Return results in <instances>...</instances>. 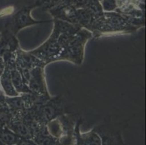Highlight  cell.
Instances as JSON below:
<instances>
[{
	"mask_svg": "<svg viewBox=\"0 0 146 145\" xmlns=\"http://www.w3.org/2000/svg\"><path fill=\"white\" fill-rule=\"evenodd\" d=\"M30 110L32 112L34 119L38 123L47 125L49 122L64 114V105L60 97H55Z\"/></svg>",
	"mask_w": 146,
	"mask_h": 145,
	"instance_id": "3",
	"label": "cell"
},
{
	"mask_svg": "<svg viewBox=\"0 0 146 145\" xmlns=\"http://www.w3.org/2000/svg\"><path fill=\"white\" fill-rule=\"evenodd\" d=\"M7 127L10 128L13 132L18 136L21 139H32V134L27 125L21 118L11 117L10 122Z\"/></svg>",
	"mask_w": 146,
	"mask_h": 145,
	"instance_id": "7",
	"label": "cell"
},
{
	"mask_svg": "<svg viewBox=\"0 0 146 145\" xmlns=\"http://www.w3.org/2000/svg\"><path fill=\"white\" fill-rule=\"evenodd\" d=\"M117 5L122 11L131 12L137 9V0H117Z\"/></svg>",
	"mask_w": 146,
	"mask_h": 145,
	"instance_id": "12",
	"label": "cell"
},
{
	"mask_svg": "<svg viewBox=\"0 0 146 145\" xmlns=\"http://www.w3.org/2000/svg\"><path fill=\"white\" fill-rule=\"evenodd\" d=\"M92 36L93 34L91 31L86 28H81L66 46L61 57V60L70 61L81 65L83 62L84 46Z\"/></svg>",
	"mask_w": 146,
	"mask_h": 145,
	"instance_id": "2",
	"label": "cell"
},
{
	"mask_svg": "<svg viewBox=\"0 0 146 145\" xmlns=\"http://www.w3.org/2000/svg\"><path fill=\"white\" fill-rule=\"evenodd\" d=\"M20 139L21 138L7 126L0 128V142H2L5 145L16 144Z\"/></svg>",
	"mask_w": 146,
	"mask_h": 145,
	"instance_id": "10",
	"label": "cell"
},
{
	"mask_svg": "<svg viewBox=\"0 0 146 145\" xmlns=\"http://www.w3.org/2000/svg\"><path fill=\"white\" fill-rule=\"evenodd\" d=\"M20 49L18 38L11 32H5L0 36V58L7 53L15 52Z\"/></svg>",
	"mask_w": 146,
	"mask_h": 145,
	"instance_id": "6",
	"label": "cell"
},
{
	"mask_svg": "<svg viewBox=\"0 0 146 145\" xmlns=\"http://www.w3.org/2000/svg\"><path fill=\"white\" fill-rule=\"evenodd\" d=\"M5 97H6V96H5V93H4L3 90H2V86H1V84H0V102H1V103L5 104Z\"/></svg>",
	"mask_w": 146,
	"mask_h": 145,
	"instance_id": "16",
	"label": "cell"
},
{
	"mask_svg": "<svg viewBox=\"0 0 146 145\" xmlns=\"http://www.w3.org/2000/svg\"><path fill=\"white\" fill-rule=\"evenodd\" d=\"M45 65L35 66L24 75L26 83L31 91L38 97L50 98L47 91L44 74Z\"/></svg>",
	"mask_w": 146,
	"mask_h": 145,
	"instance_id": "4",
	"label": "cell"
},
{
	"mask_svg": "<svg viewBox=\"0 0 146 145\" xmlns=\"http://www.w3.org/2000/svg\"><path fill=\"white\" fill-rule=\"evenodd\" d=\"M37 23L36 21H33V20L29 18V16L26 15H21L19 17H18L15 23V26L14 29H13V34L15 35V34H18V31L19 30H21L23 28H25L26 26H29L30 25H32V24Z\"/></svg>",
	"mask_w": 146,
	"mask_h": 145,
	"instance_id": "11",
	"label": "cell"
},
{
	"mask_svg": "<svg viewBox=\"0 0 146 145\" xmlns=\"http://www.w3.org/2000/svg\"><path fill=\"white\" fill-rule=\"evenodd\" d=\"M0 36H1V35H0Z\"/></svg>",
	"mask_w": 146,
	"mask_h": 145,
	"instance_id": "17",
	"label": "cell"
},
{
	"mask_svg": "<svg viewBox=\"0 0 146 145\" xmlns=\"http://www.w3.org/2000/svg\"><path fill=\"white\" fill-rule=\"evenodd\" d=\"M80 123L81 121L79 120L75 128V131L77 133V136H76V145H101V139L95 131H91L88 134L82 135L79 134V130Z\"/></svg>",
	"mask_w": 146,
	"mask_h": 145,
	"instance_id": "8",
	"label": "cell"
},
{
	"mask_svg": "<svg viewBox=\"0 0 146 145\" xmlns=\"http://www.w3.org/2000/svg\"><path fill=\"white\" fill-rule=\"evenodd\" d=\"M0 84L5 94L7 97H16L19 95L12 83L10 68L8 66H5V70L0 77Z\"/></svg>",
	"mask_w": 146,
	"mask_h": 145,
	"instance_id": "9",
	"label": "cell"
},
{
	"mask_svg": "<svg viewBox=\"0 0 146 145\" xmlns=\"http://www.w3.org/2000/svg\"><path fill=\"white\" fill-rule=\"evenodd\" d=\"M14 145H37L34 141L27 139H21L19 142Z\"/></svg>",
	"mask_w": 146,
	"mask_h": 145,
	"instance_id": "13",
	"label": "cell"
},
{
	"mask_svg": "<svg viewBox=\"0 0 146 145\" xmlns=\"http://www.w3.org/2000/svg\"><path fill=\"white\" fill-rule=\"evenodd\" d=\"M15 62H16L17 67L21 72L23 77L31 69L35 66H40V65L46 66V64L44 63L39 58H37L30 52L23 51L21 49H19L16 52Z\"/></svg>",
	"mask_w": 146,
	"mask_h": 145,
	"instance_id": "5",
	"label": "cell"
},
{
	"mask_svg": "<svg viewBox=\"0 0 146 145\" xmlns=\"http://www.w3.org/2000/svg\"><path fill=\"white\" fill-rule=\"evenodd\" d=\"M81 28L79 26H73L58 21L55 23L53 32L47 42L29 52L39 58L46 66L50 62L61 60L66 46Z\"/></svg>",
	"mask_w": 146,
	"mask_h": 145,
	"instance_id": "1",
	"label": "cell"
},
{
	"mask_svg": "<svg viewBox=\"0 0 146 145\" xmlns=\"http://www.w3.org/2000/svg\"><path fill=\"white\" fill-rule=\"evenodd\" d=\"M13 11H14L13 7H9L5 8L0 12V15H8L12 14Z\"/></svg>",
	"mask_w": 146,
	"mask_h": 145,
	"instance_id": "14",
	"label": "cell"
},
{
	"mask_svg": "<svg viewBox=\"0 0 146 145\" xmlns=\"http://www.w3.org/2000/svg\"><path fill=\"white\" fill-rule=\"evenodd\" d=\"M5 61H4L3 58H0V77L3 73L4 70H5Z\"/></svg>",
	"mask_w": 146,
	"mask_h": 145,
	"instance_id": "15",
	"label": "cell"
}]
</instances>
